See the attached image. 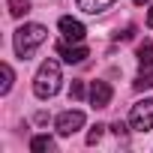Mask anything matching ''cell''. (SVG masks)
<instances>
[{
	"label": "cell",
	"mask_w": 153,
	"mask_h": 153,
	"mask_svg": "<svg viewBox=\"0 0 153 153\" xmlns=\"http://www.w3.org/2000/svg\"><path fill=\"white\" fill-rule=\"evenodd\" d=\"M60 63L57 60H45L42 66H39V72H36V78H33V93H36V99H51L57 90H60Z\"/></svg>",
	"instance_id": "6da1fadb"
},
{
	"label": "cell",
	"mask_w": 153,
	"mask_h": 153,
	"mask_svg": "<svg viewBox=\"0 0 153 153\" xmlns=\"http://www.w3.org/2000/svg\"><path fill=\"white\" fill-rule=\"evenodd\" d=\"M48 39V30L42 27V24H24V27H18L15 30V54L21 57V60H30L33 57V51L42 45Z\"/></svg>",
	"instance_id": "7a4b0ae2"
},
{
	"label": "cell",
	"mask_w": 153,
	"mask_h": 153,
	"mask_svg": "<svg viewBox=\"0 0 153 153\" xmlns=\"http://www.w3.org/2000/svg\"><path fill=\"white\" fill-rule=\"evenodd\" d=\"M129 126L135 132H150L153 129V99H141L129 111Z\"/></svg>",
	"instance_id": "3957f363"
},
{
	"label": "cell",
	"mask_w": 153,
	"mask_h": 153,
	"mask_svg": "<svg viewBox=\"0 0 153 153\" xmlns=\"http://www.w3.org/2000/svg\"><path fill=\"white\" fill-rule=\"evenodd\" d=\"M54 126H57V132H60V135H75V132L84 126V114L69 108V111H63V114L57 117V123H54Z\"/></svg>",
	"instance_id": "277c9868"
},
{
	"label": "cell",
	"mask_w": 153,
	"mask_h": 153,
	"mask_svg": "<svg viewBox=\"0 0 153 153\" xmlns=\"http://www.w3.org/2000/svg\"><path fill=\"white\" fill-rule=\"evenodd\" d=\"M57 27H60V33H63V39H66V42H81V39L87 36L84 24H81V21H75V18H69V15H63Z\"/></svg>",
	"instance_id": "5b68a950"
},
{
	"label": "cell",
	"mask_w": 153,
	"mask_h": 153,
	"mask_svg": "<svg viewBox=\"0 0 153 153\" xmlns=\"http://www.w3.org/2000/svg\"><path fill=\"white\" fill-rule=\"evenodd\" d=\"M90 105L93 108H108L111 105V84L108 81H93L90 84Z\"/></svg>",
	"instance_id": "8992f818"
},
{
	"label": "cell",
	"mask_w": 153,
	"mask_h": 153,
	"mask_svg": "<svg viewBox=\"0 0 153 153\" xmlns=\"http://www.w3.org/2000/svg\"><path fill=\"white\" fill-rule=\"evenodd\" d=\"M57 54H60L66 63H81V60L87 57V48H84L81 42H72V45H69V42L63 39V42H57Z\"/></svg>",
	"instance_id": "52a82bcc"
},
{
	"label": "cell",
	"mask_w": 153,
	"mask_h": 153,
	"mask_svg": "<svg viewBox=\"0 0 153 153\" xmlns=\"http://www.w3.org/2000/svg\"><path fill=\"white\" fill-rule=\"evenodd\" d=\"M75 3H78V9H81V12H87V15H99V12L111 9L117 0H75Z\"/></svg>",
	"instance_id": "ba28073f"
},
{
	"label": "cell",
	"mask_w": 153,
	"mask_h": 153,
	"mask_svg": "<svg viewBox=\"0 0 153 153\" xmlns=\"http://www.w3.org/2000/svg\"><path fill=\"white\" fill-rule=\"evenodd\" d=\"M138 66H141V72H153V42L150 39H144L138 45Z\"/></svg>",
	"instance_id": "9c48e42d"
},
{
	"label": "cell",
	"mask_w": 153,
	"mask_h": 153,
	"mask_svg": "<svg viewBox=\"0 0 153 153\" xmlns=\"http://www.w3.org/2000/svg\"><path fill=\"white\" fill-rule=\"evenodd\" d=\"M30 150L33 153H45V150H54V138L51 135H36L30 141Z\"/></svg>",
	"instance_id": "30bf717a"
},
{
	"label": "cell",
	"mask_w": 153,
	"mask_h": 153,
	"mask_svg": "<svg viewBox=\"0 0 153 153\" xmlns=\"http://www.w3.org/2000/svg\"><path fill=\"white\" fill-rule=\"evenodd\" d=\"M6 6H9V15L12 18H21L30 12V0H6Z\"/></svg>",
	"instance_id": "8fae6325"
},
{
	"label": "cell",
	"mask_w": 153,
	"mask_h": 153,
	"mask_svg": "<svg viewBox=\"0 0 153 153\" xmlns=\"http://www.w3.org/2000/svg\"><path fill=\"white\" fill-rule=\"evenodd\" d=\"M0 75H3V84H0V93H9L12 90V81H15V75H12V66L9 63H3V66H0Z\"/></svg>",
	"instance_id": "7c38bea8"
},
{
	"label": "cell",
	"mask_w": 153,
	"mask_h": 153,
	"mask_svg": "<svg viewBox=\"0 0 153 153\" xmlns=\"http://www.w3.org/2000/svg\"><path fill=\"white\" fill-rule=\"evenodd\" d=\"M144 87H153V72H141V75H138L135 90H144Z\"/></svg>",
	"instance_id": "4fadbf2b"
},
{
	"label": "cell",
	"mask_w": 153,
	"mask_h": 153,
	"mask_svg": "<svg viewBox=\"0 0 153 153\" xmlns=\"http://www.w3.org/2000/svg\"><path fill=\"white\" fill-rule=\"evenodd\" d=\"M69 99H84V84H81V81H72V87H69Z\"/></svg>",
	"instance_id": "5bb4252c"
},
{
	"label": "cell",
	"mask_w": 153,
	"mask_h": 153,
	"mask_svg": "<svg viewBox=\"0 0 153 153\" xmlns=\"http://www.w3.org/2000/svg\"><path fill=\"white\" fill-rule=\"evenodd\" d=\"M102 129H105V126H102V123H96V126L87 132V144H96V141L102 138Z\"/></svg>",
	"instance_id": "9a60e30c"
},
{
	"label": "cell",
	"mask_w": 153,
	"mask_h": 153,
	"mask_svg": "<svg viewBox=\"0 0 153 153\" xmlns=\"http://www.w3.org/2000/svg\"><path fill=\"white\" fill-rule=\"evenodd\" d=\"M111 129H114V135H117V138H126V123H123V120H114V123H111Z\"/></svg>",
	"instance_id": "2e32d148"
},
{
	"label": "cell",
	"mask_w": 153,
	"mask_h": 153,
	"mask_svg": "<svg viewBox=\"0 0 153 153\" xmlns=\"http://www.w3.org/2000/svg\"><path fill=\"white\" fill-rule=\"evenodd\" d=\"M147 27L153 30V6H150V12H147Z\"/></svg>",
	"instance_id": "e0dca14e"
},
{
	"label": "cell",
	"mask_w": 153,
	"mask_h": 153,
	"mask_svg": "<svg viewBox=\"0 0 153 153\" xmlns=\"http://www.w3.org/2000/svg\"><path fill=\"white\" fill-rule=\"evenodd\" d=\"M132 3H135V6H144V3H150V0H132Z\"/></svg>",
	"instance_id": "ac0fdd59"
}]
</instances>
